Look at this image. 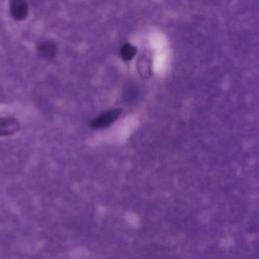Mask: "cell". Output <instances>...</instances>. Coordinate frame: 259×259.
<instances>
[{"label": "cell", "mask_w": 259, "mask_h": 259, "mask_svg": "<svg viewBox=\"0 0 259 259\" xmlns=\"http://www.w3.org/2000/svg\"><path fill=\"white\" fill-rule=\"evenodd\" d=\"M136 54H137V48L131 44H124L119 51L120 58H122L124 61L132 60L136 56Z\"/></svg>", "instance_id": "cell-5"}, {"label": "cell", "mask_w": 259, "mask_h": 259, "mask_svg": "<svg viewBox=\"0 0 259 259\" xmlns=\"http://www.w3.org/2000/svg\"><path fill=\"white\" fill-rule=\"evenodd\" d=\"M37 53L44 59H51L57 54V46L52 40H42L37 45Z\"/></svg>", "instance_id": "cell-4"}, {"label": "cell", "mask_w": 259, "mask_h": 259, "mask_svg": "<svg viewBox=\"0 0 259 259\" xmlns=\"http://www.w3.org/2000/svg\"><path fill=\"white\" fill-rule=\"evenodd\" d=\"M19 130V122L11 116L0 117V137H8Z\"/></svg>", "instance_id": "cell-3"}, {"label": "cell", "mask_w": 259, "mask_h": 259, "mask_svg": "<svg viewBox=\"0 0 259 259\" xmlns=\"http://www.w3.org/2000/svg\"><path fill=\"white\" fill-rule=\"evenodd\" d=\"M10 15L17 21L23 20L28 14V6L24 0H10L9 2Z\"/></svg>", "instance_id": "cell-2"}, {"label": "cell", "mask_w": 259, "mask_h": 259, "mask_svg": "<svg viewBox=\"0 0 259 259\" xmlns=\"http://www.w3.org/2000/svg\"><path fill=\"white\" fill-rule=\"evenodd\" d=\"M121 113V109L120 108H112L109 109L103 113H101L100 115H98L97 117H95L92 122L90 123V126L93 128H104L109 126L112 122H114L119 114Z\"/></svg>", "instance_id": "cell-1"}]
</instances>
